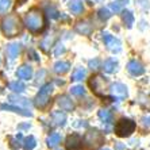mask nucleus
Segmentation results:
<instances>
[{"instance_id": "nucleus-1", "label": "nucleus", "mask_w": 150, "mask_h": 150, "mask_svg": "<svg viewBox=\"0 0 150 150\" xmlns=\"http://www.w3.org/2000/svg\"><path fill=\"white\" fill-rule=\"evenodd\" d=\"M135 122L131 120V119L127 118H122L119 119L115 125V134L120 138H126V137H130L131 134L135 131Z\"/></svg>"}, {"instance_id": "nucleus-2", "label": "nucleus", "mask_w": 150, "mask_h": 150, "mask_svg": "<svg viewBox=\"0 0 150 150\" xmlns=\"http://www.w3.org/2000/svg\"><path fill=\"white\" fill-rule=\"evenodd\" d=\"M103 142H104V137L101 135V133H99L98 130H91L84 137L85 147L89 150H96L103 145Z\"/></svg>"}, {"instance_id": "nucleus-3", "label": "nucleus", "mask_w": 150, "mask_h": 150, "mask_svg": "<svg viewBox=\"0 0 150 150\" xmlns=\"http://www.w3.org/2000/svg\"><path fill=\"white\" fill-rule=\"evenodd\" d=\"M53 84H46V85H43L42 87V89L38 92V95H37V98H35V105L38 107V108L43 110L46 107V105L49 104L50 101V96H52L53 93Z\"/></svg>"}, {"instance_id": "nucleus-4", "label": "nucleus", "mask_w": 150, "mask_h": 150, "mask_svg": "<svg viewBox=\"0 0 150 150\" xmlns=\"http://www.w3.org/2000/svg\"><path fill=\"white\" fill-rule=\"evenodd\" d=\"M88 85H89L91 91L93 92L96 96H104L107 81L103 79V76H100V74L92 76L91 79H89V81H88Z\"/></svg>"}, {"instance_id": "nucleus-5", "label": "nucleus", "mask_w": 150, "mask_h": 150, "mask_svg": "<svg viewBox=\"0 0 150 150\" xmlns=\"http://www.w3.org/2000/svg\"><path fill=\"white\" fill-rule=\"evenodd\" d=\"M19 31H21V23L19 19H16L15 16H10L3 22V33L6 34V37H14Z\"/></svg>"}, {"instance_id": "nucleus-6", "label": "nucleus", "mask_w": 150, "mask_h": 150, "mask_svg": "<svg viewBox=\"0 0 150 150\" xmlns=\"http://www.w3.org/2000/svg\"><path fill=\"white\" fill-rule=\"evenodd\" d=\"M27 27L31 30L33 33H38L43 28V16L41 12H31L27 15Z\"/></svg>"}, {"instance_id": "nucleus-7", "label": "nucleus", "mask_w": 150, "mask_h": 150, "mask_svg": "<svg viewBox=\"0 0 150 150\" xmlns=\"http://www.w3.org/2000/svg\"><path fill=\"white\" fill-rule=\"evenodd\" d=\"M67 150H81L83 147V139L79 134H72L67 138Z\"/></svg>"}, {"instance_id": "nucleus-8", "label": "nucleus", "mask_w": 150, "mask_h": 150, "mask_svg": "<svg viewBox=\"0 0 150 150\" xmlns=\"http://www.w3.org/2000/svg\"><path fill=\"white\" fill-rule=\"evenodd\" d=\"M110 91H111L112 96L116 99H126V96H127V87L120 83L112 84L111 88H110Z\"/></svg>"}, {"instance_id": "nucleus-9", "label": "nucleus", "mask_w": 150, "mask_h": 150, "mask_svg": "<svg viewBox=\"0 0 150 150\" xmlns=\"http://www.w3.org/2000/svg\"><path fill=\"white\" fill-rule=\"evenodd\" d=\"M127 70H129V73L133 74V76H141V74H143V72H145V68H143V65L139 61H130V62L127 64Z\"/></svg>"}, {"instance_id": "nucleus-10", "label": "nucleus", "mask_w": 150, "mask_h": 150, "mask_svg": "<svg viewBox=\"0 0 150 150\" xmlns=\"http://www.w3.org/2000/svg\"><path fill=\"white\" fill-rule=\"evenodd\" d=\"M103 41L111 52H119L120 50V42L118 39H115L114 37H111L110 34H103Z\"/></svg>"}, {"instance_id": "nucleus-11", "label": "nucleus", "mask_w": 150, "mask_h": 150, "mask_svg": "<svg viewBox=\"0 0 150 150\" xmlns=\"http://www.w3.org/2000/svg\"><path fill=\"white\" fill-rule=\"evenodd\" d=\"M57 104H58L59 107H61V110H64V111H73V108H74L73 101L70 100L67 95L58 96V98H57Z\"/></svg>"}, {"instance_id": "nucleus-12", "label": "nucleus", "mask_w": 150, "mask_h": 150, "mask_svg": "<svg viewBox=\"0 0 150 150\" xmlns=\"http://www.w3.org/2000/svg\"><path fill=\"white\" fill-rule=\"evenodd\" d=\"M16 76L19 79H23V80H28V79H31L33 76V69L27 65H22L19 69L16 70Z\"/></svg>"}, {"instance_id": "nucleus-13", "label": "nucleus", "mask_w": 150, "mask_h": 150, "mask_svg": "<svg viewBox=\"0 0 150 150\" xmlns=\"http://www.w3.org/2000/svg\"><path fill=\"white\" fill-rule=\"evenodd\" d=\"M0 110H7V111H12V112H18L21 115H25V116H31L33 114L30 111H25L23 108L21 107H15V105H10V104H0Z\"/></svg>"}, {"instance_id": "nucleus-14", "label": "nucleus", "mask_w": 150, "mask_h": 150, "mask_svg": "<svg viewBox=\"0 0 150 150\" xmlns=\"http://www.w3.org/2000/svg\"><path fill=\"white\" fill-rule=\"evenodd\" d=\"M70 68V64L67 62V61H58V62L54 64V72L58 74H64L67 73Z\"/></svg>"}, {"instance_id": "nucleus-15", "label": "nucleus", "mask_w": 150, "mask_h": 150, "mask_svg": "<svg viewBox=\"0 0 150 150\" xmlns=\"http://www.w3.org/2000/svg\"><path fill=\"white\" fill-rule=\"evenodd\" d=\"M19 52H21V45H18V43H11L7 46V56L10 57V59L16 58Z\"/></svg>"}, {"instance_id": "nucleus-16", "label": "nucleus", "mask_w": 150, "mask_h": 150, "mask_svg": "<svg viewBox=\"0 0 150 150\" xmlns=\"http://www.w3.org/2000/svg\"><path fill=\"white\" fill-rule=\"evenodd\" d=\"M10 100L12 104H18V105H22V107H25V108H30L31 107V103L27 100V99H23V98H18L15 95L10 96Z\"/></svg>"}, {"instance_id": "nucleus-17", "label": "nucleus", "mask_w": 150, "mask_h": 150, "mask_svg": "<svg viewBox=\"0 0 150 150\" xmlns=\"http://www.w3.org/2000/svg\"><path fill=\"white\" fill-rule=\"evenodd\" d=\"M53 122H54V125L57 126H64L65 125V120H67V116H65V114L61 111H57V112H53Z\"/></svg>"}, {"instance_id": "nucleus-18", "label": "nucleus", "mask_w": 150, "mask_h": 150, "mask_svg": "<svg viewBox=\"0 0 150 150\" xmlns=\"http://www.w3.org/2000/svg\"><path fill=\"white\" fill-rule=\"evenodd\" d=\"M116 67H118V62H116L114 58L107 59V61L103 64V69H104L107 73H112V72H115Z\"/></svg>"}, {"instance_id": "nucleus-19", "label": "nucleus", "mask_w": 150, "mask_h": 150, "mask_svg": "<svg viewBox=\"0 0 150 150\" xmlns=\"http://www.w3.org/2000/svg\"><path fill=\"white\" fill-rule=\"evenodd\" d=\"M47 146L49 147H54V146H57L59 142H61V135H59L58 133H53V134H50L49 137H47Z\"/></svg>"}, {"instance_id": "nucleus-20", "label": "nucleus", "mask_w": 150, "mask_h": 150, "mask_svg": "<svg viewBox=\"0 0 150 150\" xmlns=\"http://www.w3.org/2000/svg\"><path fill=\"white\" fill-rule=\"evenodd\" d=\"M35 146H37V141H35V138L33 135H28L27 138L23 141V147H25L26 150H33Z\"/></svg>"}, {"instance_id": "nucleus-21", "label": "nucleus", "mask_w": 150, "mask_h": 150, "mask_svg": "<svg viewBox=\"0 0 150 150\" xmlns=\"http://www.w3.org/2000/svg\"><path fill=\"white\" fill-rule=\"evenodd\" d=\"M99 118L105 123H110L112 120V114L108 111V110H100L99 111Z\"/></svg>"}, {"instance_id": "nucleus-22", "label": "nucleus", "mask_w": 150, "mask_h": 150, "mask_svg": "<svg viewBox=\"0 0 150 150\" xmlns=\"http://www.w3.org/2000/svg\"><path fill=\"white\" fill-rule=\"evenodd\" d=\"M10 89L21 93V92L25 91V84H22L21 81H12V83H10Z\"/></svg>"}, {"instance_id": "nucleus-23", "label": "nucleus", "mask_w": 150, "mask_h": 150, "mask_svg": "<svg viewBox=\"0 0 150 150\" xmlns=\"http://www.w3.org/2000/svg\"><path fill=\"white\" fill-rule=\"evenodd\" d=\"M85 77V69L84 68H79L74 70V73L72 74V80L73 81H80Z\"/></svg>"}, {"instance_id": "nucleus-24", "label": "nucleus", "mask_w": 150, "mask_h": 150, "mask_svg": "<svg viewBox=\"0 0 150 150\" xmlns=\"http://www.w3.org/2000/svg\"><path fill=\"white\" fill-rule=\"evenodd\" d=\"M123 21H125V23L127 25V27H131L133 23H134L133 14H131L130 11H125V12H123Z\"/></svg>"}, {"instance_id": "nucleus-25", "label": "nucleus", "mask_w": 150, "mask_h": 150, "mask_svg": "<svg viewBox=\"0 0 150 150\" xmlns=\"http://www.w3.org/2000/svg\"><path fill=\"white\" fill-rule=\"evenodd\" d=\"M70 92H72V95H73V96H83L85 91H84V88L81 87V85H76V87H72Z\"/></svg>"}, {"instance_id": "nucleus-26", "label": "nucleus", "mask_w": 150, "mask_h": 150, "mask_svg": "<svg viewBox=\"0 0 150 150\" xmlns=\"http://www.w3.org/2000/svg\"><path fill=\"white\" fill-rule=\"evenodd\" d=\"M7 85V80L4 79V74L3 72H0V89H3L4 87Z\"/></svg>"}, {"instance_id": "nucleus-27", "label": "nucleus", "mask_w": 150, "mask_h": 150, "mask_svg": "<svg viewBox=\"0 0 150 150\" xmlns=\"http://www.w3.org/2000/svg\"><path fill=\"white\" fill-rule=\"evenodd\" d=\"M70 7H72V10H73L74 12H76V14H77V12H80V11H81V6H80V4H79V3H74V4H72Z\"/></svg>"}, {"instance_id": "nucleus-28", "label": "nucleus", "mask_w": 150, "mask_h": 150, "mask_svg": "<svg viewBox=\"0 0 150 150\" xmlns=\"http://www.w3.org/2000/svg\"><path fill=\"white\" fill-rule=\"evenodd\" d=\"M98 65H99L98 59H91V61H89V67H91L92 69H96V68H98Z\"/></svg>"}, {"instance_id": "nucleus-29", "label": "nucleus", "mask_w": 150, "mask_h": 150, "mask_svg": "<svg viewBox=\"0 0 150 150\" xmlns=\"http://www.w3.org/2000/svg\"><path fill=\"white\" fill-rule=\"evenodd\" d=\"M142 122L145 126H147V127H150V116H145V118L142 119Z\"/></svg>"}, {"instance_id": "nucleus-30", "label": "nucleus", "mask_w": 150, "mask_h": 150, "mask_svg": "<svg viewBox=\"0 0 150 150\" xmlns=\"http://www.w3.org/2000/svg\"><path fill=\"white\" fill-rule=\"evenodd\" d=\"M103 150H110V149H103Z\"/></svg>"}]
</instances>
